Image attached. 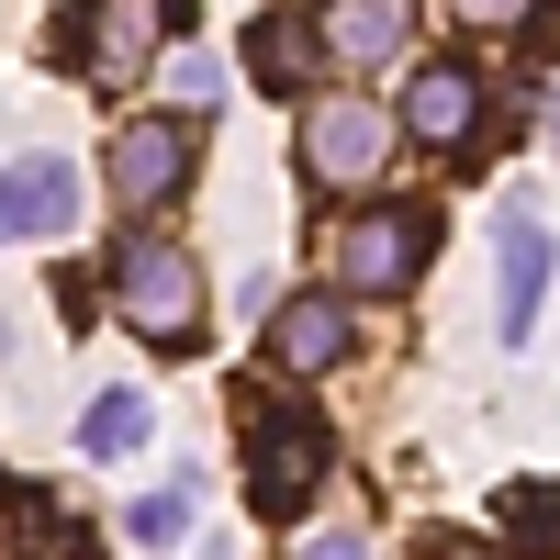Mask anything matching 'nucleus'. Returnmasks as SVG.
<instances>
[{"label": "nucleus", "mask_w": 560, "mask_h": 560, "mask_svg": "<svg viewBox=\"0 0 560 560\" xmlns=\"http://www.w3.org/2000/svg\"><path fill=\"white\" fill-rule=\"evenodd\" d=\"M236 415H247V504H258L269 527H292L303 504H314V482L337 471V438H325L303 404H247L236 393Z\"/></svg>", "instance_id": "1"}, {"label": "nucleus", "mask_w": 560, "mask_h": 560, "mask_svg": "<svg viewBox=\"0 0 560 560\" xmlns=\"http://www.w3.org/2000/svg\"><path fill=\"white\" fill-rule=\"evenodd\" d=\"M113 314L135 325L147 348H202V258L191 247H168V236H135L113 258Z\"/></svg>", "instance_id": "2"}, {"label": "nucleus", "mask_w": 560, "mask_h": 560, "mask_svg": "<svg viewBox=\"0 0 560 560\" xmlns=\"http://www.w3.org/2000/svg\"><path fill=\"white\" fill-rule=\"evenodd\" d=\"M438 247V213H415V202H382V213H348V224H325V280H337L348 303H382L415 280V258Z\"/></svg>", "instance_id": "3"}, {"label": "nucleus", "mask_w": 560, "mask_h": 560, "mask_svg": "<svg viewBox=\"0 0 560 560\" xmlns=\"http://www.w3.org/2000/svg\"><path fill=\"white\" fill-rule=\"evenodd\" d=\"M393 113L359 102V90H337V102H303V179H325V191H370V179L393 168Z\"/></svg>", "instance_id": "4"}, {"label": "nucleus", "mask_w": 560, "mask_h": 560, "mask_svg": "<svg viewBox=\"0 0 560 560\" xmlns=\"http://www.w3.org/2000/svg\"><path fill=\"white\" fill-rule=\"evenodd\" d=\"M191 158H202V124H191V113L124 124V135H113V202H124V213H168L179 191H191Z\"/></svg>", "instance_id": "5"}, {"label": "nucleus", "mask_w": 560, "mask_h": 560, "mask_svg": "<svg viewBox=\"0 0 560 560\" xmlns=\"http://www.w3.org/2000/svg\"><path fill=\"white\" fill-rule=\"evenodd\" d=\"M493 247H504V269H493V325H504V348H527V337H538V303H549V258H560V247H549V224H538L527 202L504 213V236H493Z\"/></svg>", "instance_id": "6"}, {"label": "nucleus", "mask_w": 560, "mask_h": 560, "mask_svg": "<svg viewBox=\"0 0 560 560\" xmlns=\"http://www.w3.org/2000/svg\"><path fill=\"white\" fill-rule=\"evenodd\" d=\"M415 147H471L482 135V68L459 57H427V79H404V113H393Z\"/></svg>", "instance_id": "7"}, {"label": "nucleus", "mask_w": 560, "mask_h": 560, "mask_svg": "<svg viewBox=\"0 0 560 560\" xmlns=\"http://www.w3.org/2000/svg\"><path fill=\"white\" fill-rule=\"evenodd\" d=\"M269 359L292 370V382H314V370L348 359V292H337V280H314V292H292L269 314Z\"/></svg>", "instance_id": "8"}, {"label": "nucleus", "mask_w": 560, "mask_h": 560, "mask_svg": "<svg viewBox=\"0 0 560 560\" xmlns=\"http://www.w3.org/2000/svg\"><path fill=\"white\" fill-rule=\"evenodd\" d=\"M79 224V168L68 158H12L0 168V247L12 236H68Z\"/></svg>", "instance_id": "9"}, {"label": "nucleus", "mask_w": 560, "mask_h": 560, "mask_svg": "<svg viewBox=\"0 0 560 560\" xmlns=\"http://www.w3.org/2000/svg\"><path fill=\"white\" fill-rule=\"evenodd\" d=\"M314 34H325V57H348V68H382V57H404V34H415V0H325V12H314Z\"/></svg>", "instance_id": "10"}, {"label": "nucleus", "mask_w": 560, "mask_h": 560, "mask_svg": "<svg viewBox=\"0 0 560 560\" xmlns=\"http://www.w3.org/2000/svg\"><path fill=\"white\" fill-rule=\"evenodd\" d=\"M147 23H158V0H102V12L79 23V57H90V90H124L135 68H147Z\"/></svg>", "instance_id": "11"}, {"label": "nucleus", "mask_w": 560, "mask_h": 560, "mask_svg": "<svg viewBox=\"0 0 560 560\" xmlns=\"http://www.w3.org/2000/svg\"><path fill=\"white\" fill-rule=\"evenodd\" d=\"M314 57H325V34L303 12H269L247 34V68H258V90H280V102H314Z\"/></svg>", "instance_id": "12"}, {"label": "nucleus", "mask_w": 560, "mask_h": 560, "mask_svg": "<svg viewBox=\"0 0 560 560\" xmlns=\"http://www.w3.org/2000/svg\"><path fill=\"white\" fill-rule=\"evenodd\" d=\"M147 427H158V404L113 382V393H90V415H79V448H90V459H135V448H147Z\"/></svg>", "instance_id": "13"}, {"label": "nucleus", "mask_w": 560, "mask_h": 560, "mask_svg": "<svg viewBox=\"0 0 560 560\" xmlns=\"http://www.w3.org/2000/svg\"><path fill=\"white\" fill-rule=\"evenodd\" d=\"M493 516H504V538H516V549H560V482H504Z\"/></svg>", "instance_id": "14"}, {"label": "nucleus", "mask_w": 560, "mask_h": 560, "mask_svg": "<svg viewBox=\"0 0 560 560\" xmlns=\"http://www.w3.org/2000/svg\"><path fill=\"white\" fill-rule=\"evenodd\" d=\"M124 538H135V549H179V538H191V482L135 493V504H124Z\"/></svg>", "instance_id": "15"}, {"label": "nucleus", "mask_w": 560, "mask_h": 560, "mask_svg": "<svg viewBox=\"0 0 560 560\" xmlns=\"http://www.w3.org/2000/svg\"><path fill=\"white\" fill-rule=\"evenodd\" d=\"M168 102H179V113L202 124V113L224 102V68H213V57H191V45H179V57H168Z\"/></svg>", "instance_id": "16"}, {"label": "nucleus", "mask_w": 560, "mask_h": 560, "mask_svg": "<svg viewBox=\"0 0 560 560\" xmlns=\"http://www.w3.org/2000/svg\"><path fill=\"white\" fill-rule=\"evenodd\" d=\"M448 12H459V23H482V34H516L527 12H549V0H448Z\"/></svg>", "instance_id": "17"}, {"label": "nucleus", "mask_w": 560, "mask_h": 560, "mask_svg": "<svg viewBox=\"0 0 560 560\" xmlns=\"http://www.w3.org/2000/svg\"><path fill=\"white\" fill-rule=\"evenodd\" d=\"M303 560H370V538H348V527H337V538H314Z\"/></svg>", "instance_id": "18"}, {"label": "nucleus", "mask_w": 560, "mask_h": 560, "mask_svg": "<svg viewBox=\"0 0 560 560\" xmlns=\"http://www.w3.org/2000/svg\"><path fill=\"white\" fill-rule=\"evenodd\" d=\"M0 348H12V325H0Z\"/></svg>", "instance_id": "19"}]
</instances>
